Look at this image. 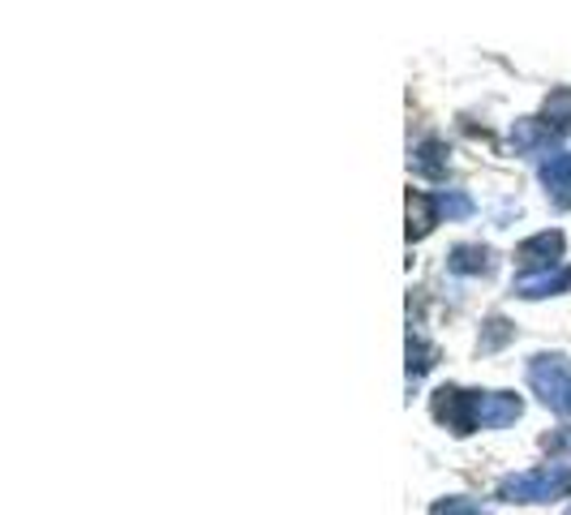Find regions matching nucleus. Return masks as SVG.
Masks as SVG:
<instances>
[{"mask_svg":"<svg viewBox=\"0 0 571 515\" xmlns=\"http://www.w3.org/2000/svg\"><path fill=\"white\" fill-rule=\"evenodd\" d=\"M571 494V469L568 464H541L529 473L503 476L498 481V498L507 503H554Z\"/></svg>","mask_w":571,"mask_h":515,"instance_id":"obj_1","label":"nucleus"},{"mask_svg":"<svg viewBox=\"0 0 571 515\" xmlns=\"http://www.w3.org/2000/svg\"><path fill=\"white\" fill-rule=\"evenodd\" d=\"M529 387L541 396L546 408L559 417H571V357H532L529 361Z\"/></svg>","mask_w":571,"mask_h":515,"instance_id":"obj_2","label":"nucleus"},{"mask_svg":"<svg viewBox=\"0 0 571 515\" xmlns=\"http://www.w3.org/2000/svg\"><path fill=\"white\" fill-rule=\"evenodd\" d=\"M434 417L448 426L451 434L482 430V391H460V387L434 391Z\"/></svg>","mask_w":571,"mask_h":515,"instance_id":"obj_3","label":"nucleus"},{"mask_svg":"<svg viewBox=\"0 0 571 515\" xmlns=\"http://www.w3.org/2000/svg\"><path fill=\"white\" fill-rule=\"evenodd\" d=\"M559 254H563V237L559 233H537V237L516 249V258H520V267H529V276L532 271H550L559 262Z\"/></svg>","mask_w":571,"mask_h":515,"instance_id":"obj_4","label":"nucleus"},{"mask_svg":"<svg viewBox=\"0 0 571 515\" xmlns=\"http://www.w3.org/2000/svg\"><path fill=\"white\" fill-rule=\"evenodd\" d=\"M525 404L507 391H482V430H503L511 421H520Z\"/></svg>","mask_w":571,"mask_h":515,"instance_id":"obj_5","label":"nucleus"},{"mask_svg":"<svg viewBox=\"0 0 571 515\" xmlns=\"http://www.w3.org/2000/svg\"><path fill=\"white\" fill-rule=\"evenodd\" d=\"M559 288H571V267H563V271H532V276L516 279L520 297H550Z\"/></svg>","mask_w":571,"mask_h":515,"instance_id":"obj_6","label":"nucleus"},{"mask_svg":"<svg viewBox=\"0 0 571 515\" xmlns=\"http://www.w3.org/2000/svg\"><path fill=\"white\" fill-rule=\"evenodd\" d=\"M434 228V199L408 194V237H425Z\"/></svg>","mask_w":571,"mask_h":515,"instance_id":"obj_7","label":"nucleus"},{"mask_svg":"<svg viewBox=\"0 0 571 515\" xmlns=\"http://www.w3.org/2000/svg\"><path fill=\"white\" fill-rule=\"evenodd\" d=\"M489 254L482 249V245H460V249H451L448 267L451 271H460V276H473V271H486Z\"/></svg>","mask_w":571,"mask_h":515,"instance_id":"obj_8","label":"nucleus"},{"mask_svg":"<svg viewBox=\"0 0 571 515\" xmlns=\"http://www.w3.org/2000/svg\"><path fill=\"white\" fill-rule=\"evenodd\" d=\"M541 176H546V185H550L563 202L571 199V155H554L550 163H546V172H541Z\"/></svg>","mask_w":571,"mask_h":515,"instance_id":"obj_9","label":"nucleus"},{"mask_svg":"<svg viewBox=\"0 0 571 515\" xmlns=\"http://www.w3.org/2000/svg\"><path fill=\"white\" fill-rule=\"evenodd\" d=\"M546 129H571V90H554L546 99Z\"/></svg>","mask_w":571,"mask_h":515,"instance_id":"obj_10","label":"nucleus"},{"mask_svg":"<svg viewBox=\"0 0 571 515\" xmlns=\"http://www.w3.org/2000/svg\"><path fill=\"white\" fill-rule=\"evenodd\" d=\"M430 365H434V348L421 344L417 335H408V378H421Z\"/></svg>","mask_w":571,"mask_h":515,"instance_id":"obj_11","label":"nucleus"},{"mask_svg":"<svg viewBox=\"0 0 571 515\" xmlns=\"http://www.w3.org/2000/svg\"><path fill=\"white\" fill-rule=\"evenodd\" d=\"M430 515H489V512L477 507L473 498H439V503L430 507Z\"/></svg>","mask_w":571,"mask_h":515,"instance_id":"obj_12","label":"nucleus"},{"mask_svg":"<svg viewBox=\"0 0 571 515\" xmlns=\"http://www.w3.org/2000/svg\"><path fill=\"white\" fill-rule=\"evenodd\" d=\"M511 340V322H503V318H489L486 322V340H482V353H494L498 344H507Z\"/></svg>","mask_w":571,"mask_h":515,"instance_id":"obj_13","label":"nucleus"},{"mask_svg":"<svg viewBox=\"0 0 571 515\" xmlns=\"http://www.w3.org/2000/svg\"><path fill=\"white\" fill-rule=\"evenodd\" d=\"M568 515H571V507H568Z\"/></svg>","mask_w":571,"mask_h":515,"instance_id":"obj_14","label":"nucleus"}]
</instances>
